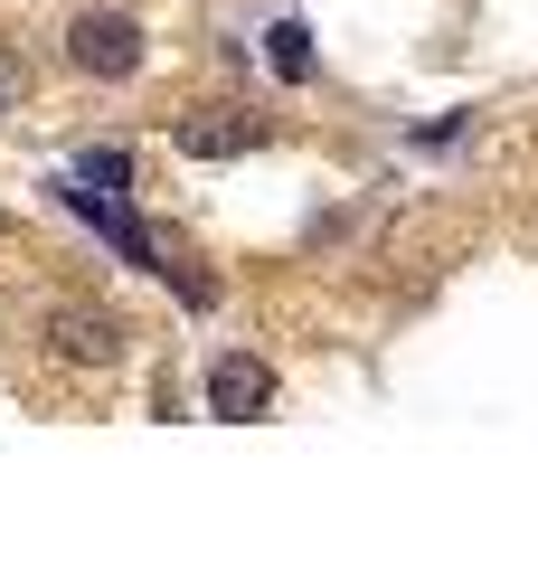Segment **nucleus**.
<instances>
[{"label":"nucleus","instance_id":"f257e3e1","mask_svg":"<svg viewBox=\"0 0 538 567\" xmlns=\"http://www.w3.org/2000/svg\"><path fill=\"white\" fill-rule=\"evenodd\" d=\"M142 20L133 10H76V20H66V58L85 66V76H133L142 66Z\"/></svg>","mask_w":538,"mask_h":567},{"label":"nucleus","instance_id":"f03ea898","mask_svg":"<svg viewBox=\"0 0 538 567\" xmlns=\"http://www.w3.org/2000/svg\"><path fill=\"white\" fill-rule=\"evenodd\" d=\"M265 406H275V369H265V360H246V350H227V360L208 369V416L246 425V416H265Z\"/></svg>","mask_w":538,"mask_h":567},{"label":"nucleus","instance_id":"7ed1b4c3","mask_svg":"<svg viewBox=\"0 0 538 567\" xmlns=\"http://www.w3.org/2000/svg\"><path fill=\"white\" fill-rule=\"evenodd\" d=\"M179 152H189V162H237V152H256L265 142V123L256 114H227V104H208V114H179Z\"/></svg>","mask_w":538,"mask_h":567},{"label":"nucleus","instance_id":"20e7f679","mask_svg":"<svg viewBox=\"0 0 538 567\" xmlns=\"http://www.w3.org/2000/svg\"><path fill=\"white\" fill-rule=\"evenodd\" d=\"M48 341H58V360H76V369H114L123 360V322L114 312H48Z\"/></svg>","mask_w":538,"mask_h":567},{"label":"nucleus","instance_id":"39448f33","mask_svg":"<svg viewBox=\"0 0 538 567\" xmlns=\"http://www.w3.org/2000/svg\"><path fill=\"white\" fill-rule=\"evenodd\" d=\"M265 58H275L283 85H312V29H302V20H275V29H265Z\"/></svg>","mask_w":538,"mask_h":567},{"label":"nucleus","instance_id":"423d86ee","mask_svg":"<svg viewBox=\"0 0 538 567\" xmlns=\"http://www.w3.org/2000/svg\"><path fill=\"white\" fill-rule=\"evenodd\" d=\"M123 171H133V162H123L114 142H104V152H85V162L66 171V181H85V189H114V199H123Z\"/></svg>","mask_w":538,"mask_h":567},{"label":"nucleus","instance_id":"0eeeda50","mask_svg":"<svg viewBox=\"0 0 538 567\" xmlns=\"http://www.w3.org/2000/svg\"><path fill=\"white\" fill-rule=\"evenodd\" d=\"M20 85H29V66H20V58H10V48H0V104L20 95Z\"/></svg>","mask_w":538,"mask_h":567},{"label":"nucleus","instance_id":"6e6552de","mask_svg":"<svg viewBox=\"0 0 538 567\" xmlns=\"http://www.w3.org/2000/svg\"><path fill=\"white\" fill-rule=\"evenodd\" d=\"M0 237H10V208H0Z\"/></svg>","mask_w":538,"mask_h":567}]
</instances>
